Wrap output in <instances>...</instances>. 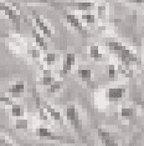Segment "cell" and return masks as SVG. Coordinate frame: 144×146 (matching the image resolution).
<instances>
[{
  "instance_id": "277c9868",
  "label": "cell",
  "mask_w": 144,
  "mask_h": 146,
  "mask_svg": "<svg viewBox=\"0 0 144 146\" xmlns=\"http://www.w3.org/2000/svg\"><path fill=\"white\" fill-rule=\"evenodd\" d=\"M32 16H34V21H35V24L37 26L39 30H40L45 36L51 38V36L54 35V30H52L51 26L44 20V18H42L41 15H39L36 11H32Z\"/></svg>"
},
{
  "instance_id": "3957f363",
  "label": "cell",
  "mask_w": 144,
  "mask_h": 146,
  "mask_svg": "<svg viewBox=\"0 0 144 146\" xmlns=\"http://www.w3.org/2000/svg\"><path fill=\"white\" fill-rule=\"evenodd\" d=\"M0 10L4 13L16 26L20 24V20H21L20 13L16 10L15 8H12L11 5H9L8 3H5V0H0Z\"/></svg>"
},
{
  "instance_id": "4fadbf2b",
  "label": "cell",
  "mask_w": 144,
  "mask_h": 146,
  "mask_svg": "<svg viewBox=\"0 0 144 146\" xmlns=\"http://www.w3.org/2000/svg\"><path fill=\"white\" fill-rule=\"evenodd\" d=\"M137 115V110L133 106H122L119 110V116L123 120H132Z\"/></svg>"
},
{
  "instance_id": "484cf974",
  "label": "cell",
  "mask_w": 144,
  "mask_h": 146,
  "mask_svg": "<svg viewBox=\"0 0 144 146\" xmlns=\"http://www.w3.org/2000/svg\"><path fill=\"white\" fill-rule=\"evenodd\" d=\"M31 54L34 55V58H39V56H40V51H39V50H32Z\"/></svg>"
},
{
  "instance_id": "5bb4252c",
  "label": "cell",
  "mask_w": 144,
  "mask_h": 146,
  "mask_svg": "<svg viewBox=\"0 0 144 146\" xmlns=\"http://www.w3.org/2000/svg\"><path fill=\"white\" fill-rule=\"evenodd\" d=\"M88 54H90L91 58H92L93 60H96V61H102V60H103V54H102V51H101L99 46L96 45V44H93V45L90 46Z\"/></svg>"
},
{
  "instance_id": "8992f818",
  "label": "cell",
  "mask_w": 144,
  "mask_h": 146,
  "mask_svg": "<svg viewBox=\"0 0 144 146\" xmlns=\"http://www.w3.org/2000/svg\"><path fill=\"white\" fill-rule=\"evenodd\" d=\"M65 18H66V21L70 24L73 29H76L78 33H81V34L83 35H87V30L84 29L83 24L81 23V19L78 18L76 14H72V13H67V14H65Z\"/></svg>"
},
{
  "instance_id": "603a6c76",
  "label": "cell",
  "mask_w": 144,
  "mask_h": 146,
  "mask_svg": "<svg viewBox=\"0 0 144 146\" xmlns=\"http://www.w3.org/2000/svg\"><path fill=\"white\" fill-rule=\"evenodd\" d=\"M0 102H3L4 105H9V106H12L15 104L10 96H6L4 94H1V92H0Z\"/></svg>"
},
{
  "instance_id": "9c48e42d",
  "label": "cell",
  "mask_w": 144,
  "mask_h": 146,
  "mask_svg": "<svg viewBox=\"0 0 144 146\" xmlns=\"http://www.w3.org/2000/svg\"><path fill=\"white\" fill-rule=\"evenodd\" d=\"M98 136H99V140L102 141V144L104 146H119L116 139L108 131L103 130V129H98Z\"/></svg>"
},
{
  "instance_id": "9a60e30c",
  "label": "cell",
  "mask_w": 144,
  "mask_h": 146,
  "mask_svg": "<svg viewBox=\"0 0 144 146\" xmlns=\"http://www.w3.org/2000/svg\"><path fill=\"white\" fill-rule=\"evenodd\" d=\"M77 74H78V76L81 78V80L87 81V82H91V81H92L93 71L91 70V69H88V68H78Z\"/></svg>"
},
{
  "instance_id": "5b68a950",
  "label": "cell",
  "mask_w": 144,
  "mask_h": 146,
  "mask_svg": "<svg viewBox=\"0 0 144 146\" xmlns=\"http://www.w3.org/2000/svg\"><path fill=\"white\" fill-rule=\"evenodd\" d=\"M127 95L126 86H116V88H109L106 92V96L109 101H119Z\"/></svg>"
},
{
  "instance_id": "83f0119b",
  "label": "cell",
  "mask_w": 144,
  "mask_h": 146,
  "mask_svg": "<svg viewBox=\"0 0 144 146\" xmlns=\"http://www.w3.org/2000/svg\"><path fill=\"white\" fill-rule=\"evenodd\" d=\"M31 1H42V3H47L48 0H31Z\"/></svg>"
},
{
  "instance_id": "7402d4cb",
  "label": "cell",
  "mask_w": 144,
  "mask_h": 146,
  "mask_svg": "<svg viewBox=\"0 0 144 146\" xmlns=\"http://www.w3.org/2000/svg\"><path fill=\"white\" fill-rule=\"evenodd\" d=\"M81 19L86 23V24H94L96 23V15L92 13H83L81 15Z\"/></svg>"
},
{
  "instance_id": "4316f807",
  "label": "cell",
  "mask_w": 144,
  "mask_h": 146,
  "mask_svg": "<svg viewBox=\"0 0 144 146\" xmlns=\"http://www.w3.org/2000/svg\"><path fill=\"white\" fill-rule=\"evenodd\" d=\"M128 1H130V3H138V4H140V3H144V0H128Z\"/></svg>"
},
{
  "instance_id": "6da1fadb",
  "label": "cell",
  "mask_w": 144,
  "mask_h": 146,
  "mask_svg": "<svg viewBox=\"0 0 144 146\" xmlns=\"http://www.w3.org/2000/svg\"><path fill=\"white\" fill-rule=\"evenodd\" d=\"M107 46L109 49V51L114 54L117 58L122 61L123 65L129 66L130 64H134V62H138V56L133 50H130L128 46H126L124 44L119 41H108Z\"/></svg>"
},
{
  "instance_id": "d6986e66",
  "label": "cell",
  "mask_w": 144,
  "mask_h": 146,
  "mask_svg": "<svg viewBox=\"0 0 144 146\" xmlns=\"http://www.w3.org/2000/svg\"><path fill=\"white\" fill-rule=\"evenodd\" d=\"M57 60H58V55L56 54V52H46V54H45V56H44L45 64L48 65V66L56 64Z\"/></svg>"
},
{
  "instance_id": "30bf717a",
  "label": "cell",
  "mask_w": 144,
  "mask_h": 146,
  "mask_svg": "<svg viewBox=\"0 0 144 146\" xmlns=\"http://www.w3.org/2000/svg\"><path fill=\"white\" fill-rule=\"evenodd\" d=\"M41 104H42V106H44L45 109H46V111L48 112V115L51 116L52 120H55L56 122H60V124H62V116H61V112L60 111H57L56 109L54 108V106L50 105L46 101H44L42 99H41Z\"/></svg>"
},
{
  "instance_id": "2e32d148",
  "label": "cell",
  "mask_w": 144,
  "mask_h": 146,
  "mask_svg": "<svg viewBox=\"0 0 144 146\" xmlns=\"http://www.w3.org/2000/svg\"><path fill=\"white\" fill-rule=\"evenodd\" d=\"M70 5L75 6V8L80 11H90L94 8L93 1H77V3H73V4H70Z\"/></svg>"
},
{
  "instance_id": "44dd1931",
  "label": "cell",
  "mask_w": 144,
  "mask_h": 146,
  "mask_svg": "<svg viewBox=\"0 0 144 146\" xmlns=\"http://www.w3.org/2000/svg\"><path fill=\"white\" fill-rule=\"evenodd\" d=\"M62 86H63V81L62 80H56L54 84L50 85L47 88V92L48 94H56V92H58L62 89Z\"/></svg>"
},
{
  "instance_id": "ba28073f",
  "label": "cell",
  "mask_w": 144,
  "mask_h": 146,
  "mask_svg": "<svg viewBox=\"0 0 144 146\" xmlns=\"http://www.w3.org/2000/svg\"><path fill=\"white\" fill-rule=\"evenodd\" d=\"M75 64H76V55L73 52H67L63 59V65H62V69L60 71V76H66L72 70Z\"/></svg>"
},
{
  "instance_id": "cb8c5ba5",
  "label": "cell",
  "mask_w": 144,
  "mask_h": 146,
  "mask_svg": "<svg viewBox=\"0 0 144 146\" xmlns=\"http://www.w3.org/2000/svg\"><path fill=\"white\" fill-rule=\"evenodd\" d=\"M97 11H98V18L99 19H103V18H106V14H107V6L104 5V4H101V5H98V8H97Z\"/></svg>"
},
{
  "instance_id": "7a4b0ae2",
  "label": "cell",
  "mask_w": 144,
  "mask_h": 146,
  "mask_svg": "<svg viewBox=\"0 0 144 146\" xmlns=\"http://www.w3.org/2000/svg\"><path fill=\"white\" fill-rule=\"evenodd\" d=\"M65 116H66L67 121L73 126V129L77 132L82 131V121H81V116L80 111L76 108V105H67L66 110H65Z\"/></svg>"
},
{
  "instance_id": "ac0fdd59",
  "label": "cell",
  "mask_w": 144,
  "mask_h": 146,
  "mask_svg": "<svg viewBox=\"0 0 144 146\" xmlns=\"http://www.w3.org/2000/svg\"><path fill=\"white\" fill-rule=\"evenodd\" d=\"M25 114V109L24 106L20 104H14L11 106V116H14L16 119H21Z\"/></svg>"
},
{
  "instance_id": "e0dca14e",
  "label": "cell",
  "mask_w": 144,
  "mask_h": 146,
  "mask_svg": "<svg viewBox=\"0 0 144 146\" xmlns=\"http://www.w3.org/2000/svg\"><path fill=\"white\" fill-rule=\"evenodd\" d=\"M55 81H56V78L52 75L51 70H50V71L44 70V75H42V78H41V85L47 86V88H48V86L52 85Z\"/></svg>"
},
{
  "instance_id": "d4e9b609",
  "label": "cell",
  "mask_w": 144,
  "mask_h": 146,
  "mask_svg": "<svg viewBox=\"0 0 144 146\" xmlns=\"http://www.w3.org/2000/svg\"><path fill=\"white\" fill-rule=\"evenodd\" d=\"M107 74L108 76H109V79H114L116 78V75H117V69H116V66L114 65H108L107 66Z\"/></svg>"
},
{
  "instance_id": "7c38bea8",
  "label": "cell",
  "mask_w": 144,
  "mask_h": 146,
  "mask_svg": "<svg viewBox=\"0 0 144 146\" xmlns=\"http://www.w3.org/2000/svg\"><path fill=\"white\" fill-rule=\"evenodd\" d=\"M31 35H32V38H34V40H35V42H36V45H37L39 48L41 49V50H46V49H47V44H46V41H45L44 36L41 35V33L36 28H32Z\"/></svg>"
},
{
  "instance_id": "8fae6325",
  "label": "cell",
  "mask_w": 144,
  "mask_h": 146,
  "mask_svg": "<svg viewBox=\"0 0 144 146\" xmlns=\"http://www.w3.org/2000/svg\"><path fill=\"white\" fill-rule=\"evenodd\" d=\"M24 91H25V82L24 81H16L8 89V92L14 96V98H19V95H21Z\"/></svg>"
},
{
  "instance_id": "ffe728a7",
  "label": "cell",
  "mask_w": 144,
  "mask_h": 146,
  "mask_svg": "<svg viewBox=\"0 0 144 146\" xmlns=\"http://www.w3.org/2000/svg\"><path fill=\"white\" fill-rule=\"evenodd\" d=\"M29 126H30V122H29L27 119H16L15 121V129H18V130H27Z\"/></svg>"
},
{
  "instance_id": "52a82bcc",
  "label": "cell",
  "mask_w": 144,
  "mask_h": 146,
  "mask_svg": "<svg viewBox=\"0 0 144 146\" xmlns=\"http://www.w3.org/2000/svg\"><path fill=\"white\" fill-rule=\"evenodd\" d=\"M36 136L41 140H54V141H61L62 137L57 136L55 132H52L50 129H47L46 126H40L36 129Z\"/></svg>"
}]
</instances>
